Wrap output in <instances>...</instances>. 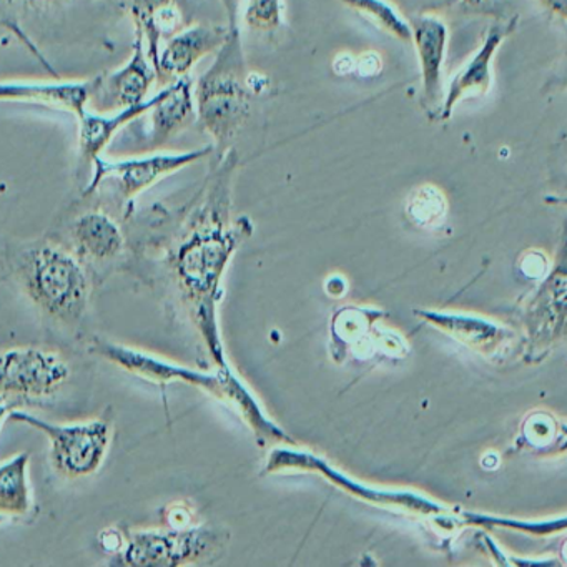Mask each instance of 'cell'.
Returning a JSON list of instances; mask_svg holds the SVG:
<instances>
[{"label":"cell","mask_w":567,"mask_h":567,"mask_svg":"<svg viewBox=\"0 0 567 567\" xmlns=\"http://www.w3.org/2000/svg\"><path fill=\"white\" fill-rule=\"evenodd\" d=\"M464 526L504 527L530 536H553L567 530V514L546 519H517V517L493 516V514L463 513Z\"/></svg>","instance_id":"cell-23"},{"label":"cell","mask_w":567,"mask_h":567,"mask_svg":"<svg viewBox=\"0 0 567 567\" xmlns=\"http://www.w3.org/2000/svg\"><path fill=\"white\" fill-rule=\"evenodd\" d=\"M519 444L543 456L567 453V421L547 411H534L520 424Z\"/></svg>","instance_id":"cell-20"},{"label":"cell","mask_w":567,"mask_h":567,"mask_svg":"<svg viewBox=\"0 0 567 567\" xmlns=\"http://www.w3.org/2000/svg\"><path fill=\"white\" fill-rule=\"evenodd\" d=\"M247 75L240 29L235 25L218 49L214 64L197 82L194 94L198 124L217 147H227L250 114L254 95L248 89Z\"/></svg>","instance_id":"cell-2"},{"label":"cell","mask_w":567,"mask_h":567,"mask_svg":"<svg viewBox=\"0 0 567 567\" xmlns=\"http://www.w3.org/2000/svg\"><path fill=\"white\" fill-rule=\"evenodd\" d=\"M31 454L19 453L0 464V516L22 517L32 507Z\"/></svg>","instance_id":"cell-19"},{"label":"cell","mask_w":567,"mask_h":567,"mask_svg":"<svg viewBox=\"0 0 567 567\" xmlns=\"http://www.w3.org/2000/svg\"><path fill=\"white\" fill-rule=\"evenodd\" d=\"M94 350L105 360L121 367L122 370L137 374V377L145 378V380L154 381V383L184 381V383L204 388L205 391L215 394L220 400H225V394H227L228 371L224 374L198 373V371L168 363V361L154 357V354L104 340L95 341Z\"/></svg>","instance_id":"cell-9"},{"label":"cell","mask_w":567,"mask_h":567,"mask_svg":"<svg viewBox=\"0 0 567 567\" xmlns=\"http://www.w3.org/2000/svg\"><path fill=\"white\" fill-rule=\"evenodd\" d=\"M383 71V61L377 52H364L354 59V75L358 78H377Z\"/></svg>","instance_id":"cell-27"},{"label":"cell","mask_w":567,"mask_h":567,"mask_svg":"<svg viewBox=\"0 0 567 567\" xmlns=\"http://www.w3.org/2000/svg\"><path fill=\"white\" fill-rule=\"evenodd\" d=\"M414 313L487 360L506 357L516 341L513 330L480 315L437 310H416Z\"/></svg>","instance_id":"cell-10"},{"label":"cell","mask_w":567,"mask_h":567,"mask_svg":"<svg viewBox=\"0 0 567 567\" xmlns=\"http://www.w3.org/2000/svg\"><path fill=\"white\" fill-rule=\"evenodd\" d=\"M341 4L367 19L384 34L391 35L398 41L406 42V44H411V41H413L411 22L406 21L388 0H341Z\"/></svg>","instance_id":"cell-22"},{"label":"cell","mask_w":567,"mask_h":567,"mask_svg":"<svg viewBox=\"0 0 567 567\" xmlns=\"http://www.w3.org/2000/svg\"><path fill=\"white\" fill-rule=\"evenodd\" d=\"M244 21L250 31L274 34L284 28V0H245Z\"/></svg>","instance_id":"cell-24"},{"label":"cell","mask_w":567,"mask_h":567,"mask_svg":"<svg viewBox=\"0 0 567 567\" xmlns=\"http://www.w3.org/2000/svg\"><path fill=\"white\" fill-rule=\"evenodd\" d=\"M499 454L496 453H486L483 460H481V466L486 467V470H496V467H499Z\"/></svg>","instance_id":"cell-33"},{"label":"cell","mask_w":567,"mask_h":567,"mask_svg":"<svg viewBox=\"0 0 567 567\" xmlns=\"http://www.w3.org/2000/svg\"><path fill=\"white\" fill-rule=\"evenodd\" d=\"M168 4H174V0H132V16L137 22V28L147 24L155 12Z\"/></svg>","instance_id":"cell-26"},{"label":"cell","mask_w":567,"mask_h":567,"mask_svg":"<svg viewBox=\"0 0 567 567\" xmlns=\"http://www.w3.org/2000/svg\"><path fill=\"white\" fill-rule=\"evenodd\" d=\"M529 357L540 358L567 337V221L556 264L524 308Z\"/></svg>","instance_id":"cell-5"},{"label":"cell","mask_w":567,"mask_h":567,"mask_svg":"<svg viewBox=\"0 0 567 567\" xmlns=\"http://www.w3.org/2000/svg\"><path fill=\"white\" fill-rule=\"evenodd\" d=\"M71 237L75 250L92 260L117 257L124 248V237L111 217L101 212H89L72 224Z\"/></svg>","instance_id":"cell-18"},{"label":"cell","mask_w":567,"mask_h":567,"mask_svg":"<svg viewBox=\"0 0 567 567\" xmlns=\"http://www.w3.org/2000/svg\"><path fill=\"white\" fill-rule=\"evenodd\" d=\"M35 2H55V0H35Z\"/></svg>","instance_id":"cell-37"},{"label":"cell","mask_w":567,"mask_h":567,"mask_svg":"<svg viewBox=\"0 0 567 567\" xmlns=\"http://www.w3.org/2000/svg\"><path fill=\"white\" fill-rule=\"evenodd\" d=\"M71 377L61 354L42 348L0 351V398H48Z\"/></svg>","instance_id":"cell-6"},{"label":"cell","mask_w":567,"mask_h":567,"mask_svg":"<svg viewBox=\"0 0 567 567\" xmlns=\"http://www.w3.org/2000/svg\"><path fill=\"white\" fill-rule=\"evenodd\" d=\"M404 212L411 224L423 230H434L446 221L450 204L446 194L433 184H423L408 195Z\"/></svg>","instance_id":"cell-21"},{"label":"cell","mask_w":567,"mask_h":567,"mask_svg":"<svg viewBox=\"0 0 567 567\" xmlns=\"http://www.w3.org/2000/svg\"><path fill=\"white\" fill-rule=\"evenodd\" d=\"M221 4H224L225 11H227L228 21H230V28H235L238 19V4H240V0H221Z\"/></svg>","instance_id":"cell-31"},{"label":"cell","mask_w":567,"mask_h":567,"mask_svg":"<svg viewBox=\"0 0 567 567\" xmlns=\"http://www.w3.org/2000/svg\"><path fill=\"white\" fill-rule=\"evenodd\" d=\"M97 85L99 78L74 82H0V102L48 105L81 118L87 112Z\"/></svg>","instance_id":"cell-14"},{"label":"cell","mask_w":567,"mask_h":567,"mask_svg":"<svg viewBox=\"0 0 567 567\" xmlns=\"http://www.w3.org/2000/svg\"><path fill=\"white\" fill-rule=\"evenodd\" d=\"M539 4L557 16L560 21L567 22V0H539Z\"/></svg>","instance_id":"cell-29"},{"label":"cell","mask_w":567,"mask_h":567,"mask_svg":"<svg viewBox=\"0 0 567 567\" xmlns=\"http://www.w3.org/2000/svg\"><path fill=\"white\" fill-rule=\"evenodd\" d=\"M268 470L271 473L277 471H313L320 473L324 480L337 484L341 489L353 496L361 497L367 503L380 504V506L400 507L408 514H416V516L430 519L431 524L437 529L453 533L461 529V513H454L451 507L424 496V494L413 493V491L404 489H383V487L368 486V484L358 483L351 480L343 471L331 466L328 461L315 456V454L305 453L300 450H288V447H277L268 457Z\"/></svg>","instance_id":"cell-3"},{"label":"cell","mask_w":567,"mask_h":567,"mask_svg":"<svg viewBox=\"0 0 567 567\" xmlns=\"http://www.w3.org/2000/svg\"><path fill=\"white\" fill-rule=\"evenodd\" d=\"M16 408V401L9 400V398H0V430L4 421L11 416L12 410Z\"/></svg>","instance_id":"cell-32"},{"label":"cell","mask_w":567,"mask_h":567,"mask_svg":"<svg viewBox=\"0 0 567 567\" xmlns=\"http://www.w3.org/2000/svg\"><path fill=\"white\" fill-rule=\"evenodd\" d=\"M354 55H338L333 69L338 75H354Z\"/></svg>","instance_id":"cell-30"},{"label":"cell","mask_w":567,"mask_h":567,"mask_svg":"<svg viewBox=\"0 0 567 567\" xmlns=\"http://www.w3.org/2000/svg\"><path fill=\"white\" fill-rule=\"evenodd\" d=\"M519 270L529 280H543L550 270L547 255L539 250H527L520 257Z\"/></svg>","instance_id":"cell-25"},{"label":"cell","mask_w":567,"mask_h":567,"mask_svg":"<svg viewBox=\"0 0 567 567\" xmlns=\"http://www.w3.org/2000/svg\"><path fill=\"white\" fill-rule=\"evenodd\" d=\"M519 18L491 25L484 34L483 42L473 55L464 62L463 68L454 74L444 89L443 102L436 121L446 122L453 117L454 109L470 99L486 97L494 84V61L501 45L516 31Z\"/></svg>","instance_id":"cell-8"},{"label":"cell","mask_w":567,"mask_h":567,"mask_svg":"<svg viewBox=\"0 0 567 567\" xmlns=\"http://www.w3.org/2000/svg\"><path fill=\"white\" fill-rule=\"evenodd\" d=\"M157 79L154 65L145 51L144 35L138 32L131 61L107 75H99L97 91L91 104L101 114L134 107L147 101L148 91Z\"/></svg>","instance_id":"cell-11"},{"label":"cell","mask_w":567,"mask_h":567,"mask_svg":"<svg viewBox=\"0 0 567 567\" xmlns=\"http://www.w3.org/2000/svg\"><path fill=\"white\" fill-rule=\"evenodd\" d=\"M202 543L195 533H158L138 530L124 543L122 564L125 566H172L175 557H188L197 553Z\"/></svg>","instance_id":"cell-15"},{"label":"cell","mask_w":567,"mask_h":567,"mask_svg":"<svg viewBox=\"0 0 567 567\" xmlns=\"http://www.w3.org/2000/svg\"><path fill=\"white\" fill-rule=\"evenodd\" d=\"M212 148L182 152V154H154L144 157L125 158V161H107L99 155L94 164V178L89 184L85 194H92L104 181H112L117 185L125 198L137 197L142 192L157 184L162 178L188 167L208 157Z\"/></svg>","instance_id":"cell-7"},{"label":"cell","mask_w":567,"mask_h":567,"mask_svg":"<svg viewBox=\"0 0 567 567\" xmlns=\"http://www.w3.org/2000/svg\"><path fill=\"white\" fill-rule=\"evenodd\" d=\"M16 278L48 317L72 324L87 308L89 278L78 258L52 244H29L12 258Z\"/></svg>","instance_id":"cell-1"},{"label":"cell","mask_w":567,"mask_h":567,"mask_svg":"<svg viewBox=\"0 0 567 567\" xmlns=\"http://www.w3.org/2000/svg\"><path fill=\"white\" fill-rule=\"evenodd\" d=\"M247 85L251 95H261L270 89V79L267 75L258 74V72H248Z\"/></svg>","instance_id":"cell-28"},{"label":"cell","mask_w":567,"mask_h":567,"mask_svg":"<svg viewBox=\"0 0 567 567\" xmlns=\"http://www.w3.org/2000/svg\"><path fill=\"white\" fill-rule=\"evenodd\" d=\"M547 205H559V207H567V197H557V195H547L544 198Z\"/></svg>","instance_id":"cell-35"},{"label":"cell","mask_w":567,"mask_h":567,"mask_svg":"<svg viewBox=\"0 0 567 567\" xmlns=\"http://www.w3.org/2000/svg\"><path fill=\"white\" fill-rule=\"evenodd\" d=\"M560 557H563L564 564H567V539L564 540L563 546L559 549Z\"/></svg>","instance_id":"cell-36"},{"label":"cell","mask_w":567,"mask_h":567,"mask_svg":"<svg viewBox=\"0 0 567 567\" xmlns=\"http://www.w3.org/2000/svg\"><path fill=\"white\" fill-rule=\"evenodd\" d=\"M460 4L470 6V8H493L497 4V0H456Z\"/></svg>","instance_id":"cell-34"},{"label":"cell","mask_w":567,"mask_h":567,"mask_svg":"<svg viewBox=\"0 0 567 567\" xmlns=\"http://www.w3.org/2000/svg\"><path fill=\"white\" fill-rule=\"evenodd\" d=\"M230 28L224 25L198 24L178 32L168 39L158 52L155 72L161 82L178 81L185 78L202 59L214 54L224 45Z\"/></svg>","instance_id":"cell-13"},{"label":"cell","mask_w":567,"mask_h":567,"mask_svg":"<svg viewBox=\"0 0 567 567\" xmlns=\"http://www.w3.org/2000/svg\"><path fill=\"white\" fill-rule=\"evenodd\" d=\"M413 41L421 71L423 107L436 118L444 97L443 68L446 62L450 29L440 16L424 14L411 22Z\"/></svg>","instance_id":"cell-12"},{"label":"cell","mask_w":567,"mask_h":567,"mask_svg":"<svg viewBox=\"0 0 567 567\" xmlns=\"http://www.w3.org/2000/svg\"><path fill=\"white\" fill-rule=\"evenodd\" d=\"M194 102L190 79H178L165 87L164 97L151 111L148 141L152 147H161L184 127L194 114Z\"/></svg>","instance_id":"cell-17"},{"label":"cell","mask_w":567,"mask_h":567,"mask_svg":"<svg viewBox=\"0 0 567 567\" xmlns=\"http://www.w3.org/2000/svg\"><path fill=\"white\" fill-rule=\"evenodd\" d=\"M164 95L165 89L161 94L147 99V101L142 102V104L134 105V107L122 109V111L114 112V114H112V112L111 114L85 112L81 117L82 157L87 158L89 162H94L122 127H125L128 122L141 117V115L151 112L152 107L157 105Z\"/></svg>","instance_id":"cell-16"},{"label":"cell","mask_w":567,"mask_h":567,"mask_svg":"<svg viewBox=\"0 0 567 567\" xmlns=\"http://www.w3.org/2000/svg\"><path fill=\"white\" fill-rule=\"evenodd\" d=\"M9 420L41 431L51 444V463L61 476L82 480L97 473L111 446L112 427L105 420L58 424L28 411H12Z\"/></svg>","instance_id":"cell-4"}]
</instances>
